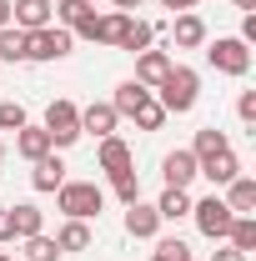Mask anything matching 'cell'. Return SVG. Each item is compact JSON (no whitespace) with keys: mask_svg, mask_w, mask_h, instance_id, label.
Segmentation results:
<instances>
[{"mask_svg":"<svg viewBox=\"0 0 256 261\" xmlns=\"http://www.w3.org/2000/svg\"><path fill=\"white\" fill-rule=\"evenodd\" d=\"M151 96L161 100V111H166V116H186L196 100H201V75H196L191 65H171V70H166V81H161Z\"/></svg>","mask_w":256,"mask_h":261,"instance_id":"obj_1","label":"cell"},{"mask_svg":"<svg viewBox=\"0 0 256 261\" xmlns=\"http://www.w3.org/2000/svg\"><path fill=\"white\" fill-rule=\"evenodd\" d=\"M56 206L65 211V221H91V216H100V206H106V191H100L96 181H61Z\"/></svg>","mask_w":256,"mask_h":261,"instance_id":"obj_2","label":"cell"},{"mask_svg":"<svg viewBox=\"0 0 256 261\" xmlns=\"http://www.w3.org/2000/svg\"><path fill=\"white\" fill-rule=\"evenodd\" d=\"M40 126H45V136H50V146H56V151L75 146V141H81V106H75V100H50Z\"/></svg>","mask_w":256,"mask_h":261,"instance_id":"obj_3","label":"cell"},{"mask_svg":"<svg viewBox=\"0 0 256 261\" xmlns=\"http://www.w3.org/2000/svg\"><path fill=\"white\" fill-rule=\"evenodd\" d=\"M191 216H196V231H201L206 241H226V231H231V221H236V211H231L216 191L191 201Z\"/></svg>","mask_w":256,"mask_h":261,"instance_id":"obj_4","label":"cell"},{"mask_svg":"<svg viewBox=\"0 0 256 261\" xmlns=\"http://www.w3.org/2000/svg\"><path fill=\"white\" fill-rule=\"evenodd\" d=\"M70 45H75V35L65 31V25H45V31H31V35H25V61H40V65L65 61Z\"/></svg>","mask_w":256,"mask_h":261,"instance_id":"obj_5","label":"cell"},{"mask_svg":"<svg viewBox=\"0 0 256 261\" xmlns=\"http://www.w3.org/2000/svg\"><path fill=\"white\" fill-rule=\"evenodd\" d=\"M206 61H211V70H221V75H246L251 70V45L236 40V35H216L206 45Z\"/></svg>","mask_w":256,"mask_h":261,"instance_id":"obj_6","label":"cell"},{"mask_svg":"<svg viewBox=\"0 0 256 261\" xmlns=\"http://www.w3.org/2000/svg\"><path fill=\"white\" fill-rule=\"evenodd\" d=\"M10 25L25 35L56 25V0H10Z\"/></svg>","mask_w":256,"mask_h":261,"instance_id":"obj_7","label":"cell"},{"mask_svg":"<svg viewBox=\"0 0 256 261\" xmlns=\"http://www.w3.org/2000/svg\"><path fill=\"white\" fill-rule=\"evenodd\" d=\"M56 25H65V31L81 35V40H91V31H96V5L91 0H61L56 5Z\"/></svg>","mask_w":256,"mask_h":261,"instance_id":"obj_8","label":"cell"},{"mask_svg":"<svg viewBox=\"0 0 256 261\" xmlns=\"http://www.w3.org/2000/svg\"><path fill=\"white\" fill-rule=\"evenodd\" d=\"M116 126H121V116H116V106H111V100H91V106L81 111V136L106 141V136H116Z\"/></svg>","mask_w":256,"mask_h":261,"instance_id":"obj_9","label":"cell"},{"mask_svg":"<svg viewBox=\"0 0 256 261\" xmlns=\"http://www.w3.org/2000/svg\"><path fill=\"white\" fill-rule=\"evenodd\" d=\"M126 236H136V241H156V236H161V211L146 206V201H131V206H126Z\"/></svg>","mask_w":256,"mask_h":261,"instance_id":"obj_10","label":"cell"},{"mask_svg":"<svg viewBox=\"0 0 256 261\" xmlns=\"http://www.w3.org/2000/svg\"><path fill=\"white\" fill-rule=\"evenodd\" d=\"M161 176H166V186H176V191H186L196 181V156L191 146H181V151H171L166 161H161Z\"/></svg>","mask_w":256,"mask_h":261,"instance_id":"obj_11","label":"cell"},{"mask_svg":"<svg viewBox=\"0 0 256 261\" xmlns=\"http://www.w3.org/2000/svg\"><path fill=\"white\" fill-rule=\"evenodd\" d=\"M96 166L106 171V176H121V171L136 166V156H131V146L121 141V136H106V141H100V151H96Z\"/></svg>","mask_w":256,"mask_h":261,"instance_id":"obj_12","label":"cell"},{"mask_svg":"<svg viewBox=\"0 0 256 261\" xmlns=\"http://www.w3.org/2000/svg\"><path fill=\"white\" fill-rule=\"evenodd\" d=\"M196 176H206L211 186H226V181H236V176H241V161H236V151H216V156L196 161Z\"/></svg>","mask_w":256,"mask_h":261,"instance_id":"obj_13","label":"cell"},{"mask_svg":"<svg viewBox=\"0 0 256 261\" xmlns=\"http://www.w3.org/2000/svg\"><path fill=\"white\" fill-rule=\"evenodd\" d=\"M171 40H176V50H201V45H206V20H201L196 10H181Z\"/></svg>","mask_w":256,"mask_h":261,"instance_id":"obj_14","label":"cell"},{"mask_svg":"<svg viewBox=\"0 0 256 261\" xmlns=\"http://www.w3.org/2000/svg\"><path fill=\"white\" fill-rule=\"evenodd\" d=\"M171 56H166V50H141V56H136V81H141V86H146V91H156L161 81H166V70H171Z\"/></svg>","mask_w":256,"mask_h":261,"instance_id":"obj_15","label":"cell"},{"mask_svg":"<svg viewBox=\"0 0 256 261\" xmlns=\"http://www.w3.org/2000/svg\"><path fill=\"white\" fill-rule=\"evenodd\" d=\"M56 146H50V136H45V126H25L15 130V156H25V161H40V156H50Z\"/></svg>","mask_w":256,"mask_h":261,"instance_id":"obj_16","label":"cell"},{"mask_svg":"<svg viewBox=\"0 0 256 261\" xmlns=\"http://www.w3.org/2000/svg\"><path fill=\"white\" fill-rule=\"evenodd\" d=\"M221 191H226L221 201L236 211V216H251V211H256V181H251V176H236V181H226Z\"/></svg>","mask_w":256,"mask_h":261,"instance_id":"obj_17","label":"cell"},{"mask_svg":"<svg viewBox=\"0 0 256 261\" xmlns=\"http://www.w3.org/2000/svg\"><path fill=\"white\" fill-rule=\"evenodd\" d=\"M31 186L35 191H61V181H65V161L50 151V156H40V161H31Z\"/></svg>","mask_w":256,"mask_h":261,"instance_id":"obj_18","label":"cell"},{"mask_svg":"<svg viewBox=\"0 0 256 261\" xmlns=\"http://www.w3.org/2000/svg\"><path fill=\"white\" fill-rule=\"evenodd\" d=\"M126 25H131L126 10H106V15H96V31H91V40H96V45H121Z\"/></svg>","mask_w":256,"mask_h":261,"instance_id":"obj_19","label":"cell"},{"mask_svg":"<svg viewBox=\"0 0 256 261\" xmlns=\"http://www.w3.org/2000/svg\"><path fill=\"white\" fill-rule=\"evenodd\" d=\"M10 226H15V241H25V236H40L45 231V211L40 206H10Z\"/></svg>","mask_w":256,"mask_h":261,"instance_id":"obj_20","label":"cell"},{"mask_svg":"<svg viewBox=\"0 0 256 261\" xmlns=\"http://www.w3.org/2000/svg\"><path fill=\"white\" fill-rule=\"evenodd\" d=\"M146 100H151V91H146L141 81H121V86H116V96H111V106H116V116H136Z\"/></svg>","mask_w":256,"mask_h":261,"instance_id":"obj_21","label":"cell"},{"mask_svg":"<svg viewBox=\"0 0 256 261\" xmlns=\"http://www.w3.org/2000/svg\"><path fill=\"white\" fill-rule=\"evenodd\" d=\"M226 246L241 251V256H251V251H256V216H236L231 231H226Z\"/></svg>","mask_w":256,"mask_h":261,"instance_id":"obj_22","label":"cell"},{"mask_svg":"<svg viewBox=\"0 0 256 261\" xmlns=\"http://www.w3.org/2000/svg\"><path fill=\"white\" fill-rule=\"evenodd\" d=\"M216 151H231L226 130H216V126H201V130H196V141H191V156H196V161H206V156H216Z\"/></svg>","mask_w":256,"mask_h":261,"instance_id":"obj_23","label":"cell"},{"mask_svg":"<svg viewBox=\"0 0 256 261\" xmlns=\"http://www.w3.org/2000/svg\"><path fill=\"white\" fill-rule=\"evenodd\" d=\"M156 211H161V221H181V216H191V196L176 191V186H166L161 201H156Z\"/></svg>","mask_w":256,"mask_h":261,"instance_id":"obj_24","label":"cell"},{"mask_svg":"<svg viewBox=\"0 0 256 261\" xmlns=\"http://www.w3.org/2000/svg\"><path fill=\"white\" fill-rule=\"evenodd\" d=\"M56 246H61V251H86V246H91V226H86V221H65V226L56 231Z\"/></svg>","mask_w":256,"mask_h":261,"instance_id":"obj_25","label":"cell"},{"mask_svg":"<svg viewBox=\"0 0 256 261\" xmlns=\"http://www.w3.org/2000/svg\"><path fill=\"white\" fill-rule=\"evenodd\" d=\"M151 25H146V20H136V15H131V25H126V35H121V45H116V50H131V56H141V50H146V45H151Z\"/></svg>","mask_w":256,"mask_h":261,"instance_id":"obj_26","label":"cell"},{"mask_svg":"<svg viewBox=\"0 0 256 261\" xmlns=\"http://www.w3.org/2000/svg\"><path fill=\"white\" fill-rule=\"evenodd\" d=\"M65 251L61 246H56V236H45V231H40V236H25V261H61Z\"/></svg>","mask_w":256,"mask_h":261,"instance_id":"obj_27","label":"cell"},{"mask_svg":"<svg viewBox=\"0 0 256 261\" xmlns=\"http://www.w3.org/2000/svg\"><path fill=\"white\" fill-rule=\"evenodd\" d=\"M5 61H25V31H15V25L0 31V65Z\"/></svg>","mask_w":256,"mask_h":261,"instance_id":"obj_28","label":"cell"},{"mask_svg":"<svg viewBox=\"0 0 256 261\" xmlns=\"http://www.w3.org/2000/svg\"><path fill=\"white\" fill-rule=\"evenodd\" d=\"M111 191L121 196V206L141 201V176H136V166H131V171H121V176H111Z\"/></svg>","mask_w":256,"mask_h":261,"instance_id":"obj_29","label":"cell"},{"mask_svg":"<svg viewBox=\"0 0 256 261\" xmlns=\"http://www.w3.org/2000/svg\"><path fill=\"white\" fill-rule=\"evenodd\" d=\"M151 256H156V261H191V246H186L181 236H161Z\"/></svg>","mask_w":256,"mask_h":261,"instance_id":"obj_30","label":"cell"},{"mask_svg":"<svg viewBox=\"0 0 256 261\" xmlns=\"http://www.w3.org/2000/svg\"><path fill=\"white\" fill-rule=\"evenodd\" d=\"M131 121H136V130H161V126H166V111H161V100L151 96L136 116H131Z\"/></svg>","mask_w":256,"mask_h":261,"instance_id":"obj_31","label":"cell"},{"mask_svg":"<svg viewBox=\"0 0 256 261\" xmlns=\"http://www.w3.org/2000/svg\"><path fill=\"white\" fill-rule=\"evenodd\" d=\"M25 126V106L20 100H0V130H20Z\"/></svg>","mask_w":256,"mask_h":261,"instance_id":"obj_32","label":"cell"},{"mask_svg":"<svg viewBox=\"0 0 256 261\" xmlns=\"http://www.w3.org/2000/svg\"><path fill=\"white\" fill-rule=\"evenodd\" d=\"M236 116H241L246 126H256V91H241V100H236Z\"/></svg>","mask_w":256,"mask_h":261,"instance_id":"obj_33","label":"cell"},{"mask_svg":"<svg viewBox=\"0 0 256 261\" xmlns=\"http://www.w3.org/2000/svg\"><path fill=\"white\" fill-rule=\"evenodd\" d=\"M236 40L256 45V10H246V15H241V35H236Z\"/></svg>","mask_w":256,"mask_h":261,"instance_id":"obj_34","label":"cell"},{"mask_svg":"<svg viewBox=\"0 0 256 261\" xmlns=\"http://www.w3.org/2000/svg\"><path fill=\"white\" fill-rule=\"evenodd\" d=\"M0 241H15V226H10V206H0Z\"/></svg>","mask_w":256,"mask_h":261,"instance_id":"obj_35","label":"cell"},{"mask_svg":"<svg viewBox=\"0 0 256 261\" xmlns=\"http://www.w3.org/2000/svg\"><path fill=\"white\" fill-rule=\"evenodd\" d=\"M211 261H251V256H241V251H231V246H221V251H211Z\"/></svg>","mask_w":256,"mask_h":261,"instance_id":"obj_36","label":"cell"},{"mask_svg":"<svg viewBox=\"0 0 256 261\" xmlns=\"http://www.w3.org/2000/svg\"><path fill=\"white\" fill-rule=\"evenodd\" d=\"M166 10H196V0H161Z\"/></svg>","mask_w":256,"mask_h":261,"instance_id":"obj_37","label":"cell"},{"mask_svg":"<svg viewBox=\"0 0 256 261\" xmlns=\"http://www.w3.org/2000/svg\"><path fill=\"white\" fill-rule=\"evenodd\" d=\"M111 5H116V10H126V15H131V10H141V0H111Z\"/></svg>","mask_w":256,"mask_h":261,"instance_id":"obj_38","label":"cell"},{"mask_svg":"<svg viewBox=\"0 0 256 261\" xmlns=\"http://www.w3.org/2000/svg\"><path fill=\"white\" fill-rule=\"evenodd\" d=\"M10 25V0H0V31Z\"/></svg>","mask_w":256,"mask_h":261,"instance_id":"obj_39","label":"cell"},{"mask_svg":"<svg viewBox=\"0 0 256 261\" xmlns=\"http://www.w3.org/2000/svg\"><path fill=\"white\" fill-rule=\"evenodd\" d=\"M236 10H256V0H236Z\"/></svg>","mask_w":256,"mask_h":261,"instance_id":"obj_40","label":"cell"},{"mask_svg":"<svg viewBox=\"0 0 256 261\" xmlns=\"http://www.w3.org/2000/svg\"><path fill=\"white\" fill-rule=\"evenodd\" d=\"M0 166H5V141H0Z\"/></svg>","mask_w":256,"mask_h":261,"instance_id":"obj_41","label":"cell"},{"mask_svg":"<svg viewBox=\"0 0 256 261\" xmlns=\"http://www.w3.org/2000/svg\"><path fill=\"white\" fill-rule=\"evenodd\" d=\"M0 261H15V256H0Z\"/></svg>","mask_w":256,"mask_h":261,"instance_id":"obj_42","label":"cell"},{"mask_svg":"<svg viewBox=\"0 0 256 261\" xmlns=\"http://www.w3.org/2000/svg\"><path fill=\"white\" fill-rule=\"evenodd\" d=\"M151 261H156V256H151Z\"/></svg>","mask_w":256,"mask_h":261,"instance_id":"obj_43","label":"cell"}]
</instances>
